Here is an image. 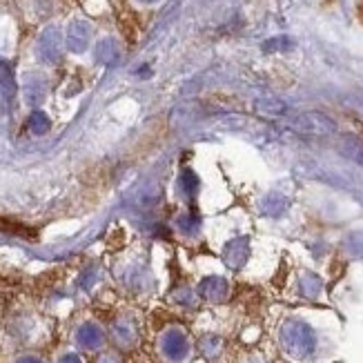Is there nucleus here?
I'll return each instance as SVG.
<instances>
[{
	"label": "nucleus",
	"instance_id": "obj_1",
	"mask_svg": "<svg viewBox=\"0 0 363 363\" xmlns=\"http://www.w3.org/2000/svg\"><path fill=\"white\" fill-rule=\"evenodd\" d=\"M296 130L301 132V134H310V136H328V134H335L337 132V125L330 121L328 116L312 112V114L298 116Z\"/></svg>",
	"mask_w": 363,
	"mask_h": 363
},
{
	"label": "nucleus",
	"instance_id": "obj_2",
	"mask_svg": "<svg viewBox=\"0 0 363 363\" xmlns=\"http://www.w3.org/2000/svg\"><path fill=\"white\" fill-rule=\"evenodd\" d=\"M89 36H91L89 25L83 23V21H78V23H74V25L69 27V31H67V43H69L72 50L78 52V50H85V47H87Z\"/></svg>",
	"mask_w": 363,
	"mask_h": 363
},
{
	"label": "nucleus",
	"instance_id": "obj_3",
	"mask_svg": "<svg viewBox=\"0 0 363 363\" xmlns=\"http://www.w3.org/2000/svg\"><path fill=\"white\" fill-rule=\"evenodd\" d=\"M60 54V34L58 29H47L40 36V56L45 60H54Z\"/></svg>",
	"mask_w": 363,
	"mask_h": 363
},
{
	"label": "nucleus",
	"instance_id": "obj_4",
	"mask_svg": "<svg viewBox=\"0 0 363 363\" xmlns=\"http://www.w3.org/2000/svg\"><path fill=\"white\" fill-rule=\"evenodd\" d=\"M339 152L343 156H348L352 161H363V143L357 138V136H343L339 140Z\"/></svg>",
	"mask_w": 363,
	"mask_h": 363
},
{
	"label": "nucleus",
	"instance_id": "obj_5",
	"mask_svg": "<svg viewBox=\"0 0 363 363\" xmlns=\"http://www.w3.org/2000/svg\"><path fill=\"white\" fill-rule=\"evenodd\" d=\"M138 3H145V5H152V3H156V0H138Z\"/></svg>",
	"mask_w": 363,
	"mask_h": 363
}]
</instances>
